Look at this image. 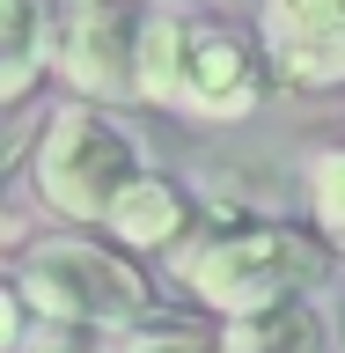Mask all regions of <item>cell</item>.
<instances>
[{"label": "cell", "mask_w": 345, "mask_h": 353, "mask_svg": "<svg viewBox=\"0 0 345 353\" xmlns=\"http://www.w3.org/2000/svg\"><path fill=\"white\" fill-rule=\"evenodd\" d=\"M338 339H345V316H338Z\"/></svg>", "instance_id": "13"}, {"label": "cell", "mask_w": 345, "mask_h": 353, "mask_svg": "<svg viewBox=\"0 0 345 353\" xmlns=\"http://www.w3.org/2000/svg\"><path fill=\"white\" fill-rule=\"evenodd\" d=\"M147 170V154L132 140V125H118V110L96 96H74L37 125V148L22 162V176L37 184V199L74 228H103V214L118 206L132 176Z\"/></svg>", "instance_id": "3"}, {"label": "cell", "mask_w": 345, "mask_h": 353, "mask_svg": "<svg viewBox=\"0 0 345 353\" xmlns=\"http://www.w3.org/2000/svg\"><path fill=\"white\" fill-rule=\"evenodd\" d=\"M140 22L147 0H74L59 37V81L96 103H140Z\"/></svg>", "instance_id": "5"}, {"label": "cell", "mask_w": 345, "mask_h": 353, "mask_svg": "<svg viewBox=\"0 0 345 353\" xmlns=\"http://www.w3.org/2000/svg\"><path fill=\"white\" fill-rule=\"evenodd\" d=\"M66 8L59 0H0V110H22L59 74Z\"/></svg>", "instance_id": "7"}, {"label": "cell", "mask_w": 345, "mask_h": 353, "mask_svg": "<svg viewBox=\"0 0 345 353\" xmlns=\"http://www.w3.org/2000/svg\"><path fill=\"white\" fill-rule=\"evenodd\" d=\"M191 228H198L191 192H184L176 176H162V170H140L125 192H118V206L103 214V236L125 243L132 258H169Z\"/></svg>", "instance_id": "8"}, {"label": "cell", "mask_w": 345, "mask_h": 353, "mask_svg": "<svg viewBox=\"0 0 345 353\" xmlns=\"http://www.w3.org/2000/svg\"><path fill=\"white\" fill-rule=\"evenodd\" d=\"M302 206L316 221V236L345 258V148H316L302 162Z\"/></svg>", "instance_id": "11"}, {"label": "cell", "mask_w": 345, "mask_h": 353, "mask_svg": "<svg viewBox=\"0 0 345 353\" xmlns=\"http://www.w3.org/2000/svg\"><path fill=\"white\" fill-rule=\"evenodd\" d=\"M118 353H220V324L213 331H154V324H132L118 331Z\"/></svg>", "instance_id": "12"}, {"label": "cell", "mask_w": 345, "mask_h": 353, "mask_svg": "<svg viewBox=\"0 0 345 353\" xmlns=\"http://www.w3.org/2000/svg\"><path fill=\"white\" fill-rule=\"evenodd\" d=\"M264 59L294 96L345 88V0H250Z\"/></svg>", "instance_id": "6"}, {"label": "cell", "mask_w": 345, "mask_h": 353, "mask_svg": "<svg viewBox=\"0 0 345 353\" xmlns=\"http://www.w3.org/2000/svg\"><path fill=\"white\" fill-rule=\"evenodd\" d=\"M272 88H280V74L264 59L258 22L191 15L184 8V96H176V118H191V125H242V118H258V103Z\"/></svg>", "instance_id": "4"}, {"label": "cell", "mask_w": 345, "mask_h": 353, "mask_svg": "<svg viewBox=\"0 0 345 353\" xmlns=\"http://www.w3.org/2000/svg\"><path fill=\"white\" fill-rule=\"evenodd\" d=\"M184 96V0H147V22H140V103L169 110Z\"/></svg>", "instance_id": "10"}, {"label": "cell", "mask_w": 345, "mask_h": 353, "mask_svg": "<svg viewBox=\"0 0 345 353\" xmlns=\"http://www.w3.org/2000/svg\"><path fill=\"white\" fill-rule=\"evenodd\" d=\"M220 353H331V331L309 294H280L264 309L220 316Z\"/></svg>", "instance_id": "9"}, {"label": "cell", "mask_w": 345, "mask_h": 353, "mask_svg": "<svg viewBox=\"0 0 345 353\" xmlns=\"http://www.w3.org/2000/svg\"><path fill=\"white\" fill-rule=\"evenodd\" d=\"M8 287L37 316H66V324H96V331H132L154 309L140 258L110 236H74V221H66V236L22 243L8 258Z\"/></svg>", "instance_id": "2"}, {"label": "cell", "mask_w": 345, "mask_h": 353, "mask_svg": "<svg viewBox=\"0 0 345 353\" xmlns=\"http://www.w3.org/2000/svg\"><path fill=\"white\" fill-rule=\"evenodd\" d=\"M338 258L316 221L294 228V221H213V228H191V236L169 250V280L176 294H191L206 316H242V309H264L280 294H302L324 265Z\"/></svg>", "instance_id": "1"}]
</instances>
